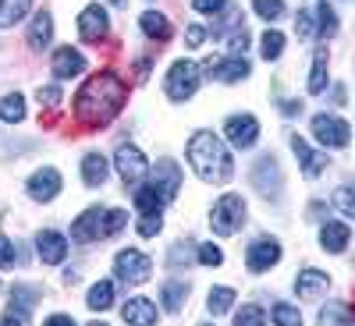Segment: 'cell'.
<instances>
[{
    "mask_svg": "<svg viewBox=\"0 0 355 326\" xmlns=\"http://www.w3.org/2000/svg\"><path fill=\"white\" fill-rule=\"evenodd\" d=\"M128 100V85L121 75H114V71H96L93 78H85V85L78 89V96H75V117H78V125L85 128H103L110 125L117 114H121Z\"/></svg>",
    "mask_w": 355,
    "mask_h": 326,
    "instance_id": "6da1fadb",
    "label": "cell"
},
{
    "mask_svg": "<svg viewBox=\"0 0 355 326\" xmlns=\"http://www.w3.org/2000/svg\"><path fill=\"white\" fill-rule=\"evenodd\" d=\"M189 163L192 170L202 177L206 185H224L227 177L234 174V163H231V153L227 145L214 135V132H196L189 138Z\"/></svg>",
    "mask_w": 355,
    "mask_h": 326,
    "instance_id": "7a4b0ae2",
    "label": "cell"
},
{
    "mask_svg": "<svg viewBox=\"0 0 355 326\" xmlns=\"http://www.w3.org/2000/svg\"><path fill=\"white\" fill-rule=\"evenodd\" d=\"M202 71H199V64L196 61H174L171 64V71H167V78H164V89H167V96L174 100V103H185V100H192L196 96V89H199V78Z\"/></svg>",
    "mask_w": 355,
    "mask_h": 326,
    "instance_id": "3957f363",
    "label": "cell"
},
{
    "mask_svg": "<svg viewBox=\"0 0 355 326\" xmlns=\"http://www.w3.org/2000/svg\"><path fill=\"white\" fill-rule=\"evenodd\" d=\"M245 224V202L242 195H220L214 213H210V227L214 234H220V238H231L234 230H239Z\"/></svg>",
    "mask_w": 355,
    "mask_h": 326,
    "instance_id": "277c9868",
    "label": "cell"
},
{
    "mask_svg": "<svg viewBox=\"0 0 355 326\" xmlns=\"http://www.w3.org/2000/svg\"><path fill=\"white\" fill-rule=\"evenodd\" d=\"M114 167H117V174H121L125 185H139L142 177L150 174V163H146L142 150H139V145H132V142H121V145H117Z\"/></svg>",
    "mask_w": 355,
    "mask_h": 326,
    "instance_id": "5b68a950",
    "label": "cell"
},
{
    "mask_svg": "<svg viewBox=\"0 0 355 326\" xmlns=\"http://www.w3.org/2000/svg\"><path fill=\"white\" fill-rule=\"evenodd\" d=\"M114 273L121 277L125 284H146L150 273H153V262L139 248H125V252H117V259H114Z\"/></svg>",
    "mask_w": 355,
    "mask_h": 326,
    "instance_id": "8992f818",
    "label": "cell"
},
{
    "mask_svg": "<svg viewBox=\"0 0 355 326\" xmlns=\"http://www.w3.org/2000/svg\"><path fill=\"white\" fill-rule=\"evenodd\" d=\"M313 135H316L320 145H327V150H345L348 138H352V128L341 121V117L316 114V117H313Z\"/></svg>",
    "mask_w": 355,
    "mask_h": 326,
    "instance_id": "52a82bcc",
    "label": "cell"
},
{
    "mask_svg": "<svg viewBox=\"0 0 355 326\" xmlns=\"http://www.w3.org/2000/svg\"><path fill=\"white\" fill-rule=\"evenodd\" d=\"M224 135H227V142L234 145V150H252L256 138H259V121L252 114H234V117H227Z\"/></svg>",
    "mask_w": 355,
    "mask_h": 326,
    "instance_id": "ba28073f",
    "label": "cell"
},
{
    "mask_svg": "<svg viewBox=\"0 0 355 326\" xmlns=\"http://www.w3.org/2000/svg\"><path fill=\"white\" fill-rule=\"evenodd\" d=\"M252 185L259 195H277L281 185H284V174H281V163L277 156H259L252 163Z\"/></svg>",
    "mask_w": 355,
    "mask_h": 326,
    "instance_id": "9c48e42d",
    "label": "cell"
},
{
    "mask_svg": "<svg viewBox=\"0 0 355 326\" xmlns=\"http://www.w3.org/2000/svg\"><path fill=\"white\" fill-rule=\"evenodd\" d=\"M150 188H153L164 202H171V199L178 195V188H182V167H178L174 160H160V163L153 167V174H150Z\"/></svg>",
    "mask_w": 355,
    "mask_h": 326,
    "instance_id": "30bf717a",
    "label": "cell"
},
{
    "mask_svg": "<svg viewBox=\"0 0 355 326\" xmlns=\"http://www.w3.org/2000/svg\"><path fill=\"white\" fill-rule=\"evenodd\" d=\"M107 28H110L107 8H100V4L82 8V15H78V36H82V43H100L107 36Z\"/></svg>",
    "mask_w": 355,
    "mask_h": 326,
    "instance_id": "8fae6325",
    "label": "cell"
},
{
    "mask_svg": "<svg viewBox=\"0 0 355 326\" xmlns=\"http://www.w3.org/2000/svg\"><path fill=\"white\" fill-rule=\"evenodd\" d=\"M103 220H107V210H100V206H93V210H85V213L71 224V238H75L78 245H85V242H96V238H107Z\"/></svg>",
    "mask_w": 355,
    "mask_h": 326,
    "instance_id": "7c38bea8",
    "label": "cell"
},
{
    "mask_svg": "<svg viewBox=\"0 0 355 326\" xmlns=\"http://www.w3.org/2000/svg\"><path fill=\"white\" fill-rule=\"evenodd\" d=\"M281 262V245L274 242V238H259V242H252L249 245V252H245V266L252 273H266L270 266H277Z\"/></svg>",
    "mask_w": 355,
    "mask_h": 326,
    "instance_id": "4fadbf2b",
    "label": "cell"
},
{
    "mask_svg": "<svg viewBox=\"0 0 355 326\" xmlns=\"http://www.w3.org/2000/svg\"><path fill=\"white\" fill-rule=\"evenodd\" d=\"M36 255L46 262V266H57L68 259V238L57 230H40L36 234Z\"/></svg>",
    "mask_w": 355,
    "mask_h": 326,
    "instance_id": "5bb4252c",
    "label": "cell"
},
{
    "mask_svg": "<svg viewBox=\"0 0 355 326\" xmlns=\"http://www.w3.org/2000/svg\"><path fill=\"white\" fill-rule=\"evenodd\" d=\"M57 192H61V170L40 167L33 177H28V195H33L36 202H50Z\"/></svg>",
    "mask_w": 355,
    "mask_h": 326,
    "instance_id": "9a60e30c",
    "label": "cell"
},
{
    "mask_svg": "<svg viewBox=\"0 0 355 326\" xmlns=\"http://www.w3.org/2000/svg\"><path fill=\"white\" fill-rule=\"evenodd\" d=\"M206 71H210L217 82H242L249 78V61L245 57H224V61H206Z\"/></svg>",
    "mask_w": 355,
    "mask_h": 326,
    "instance_id": "2e32d148",
    "label": "cell"
},
{
    "mask_svg": "<svg viewBox=\"0 0 355 326\" xmlns=\"http://www.w3.org/2000/svg\"><path fill=\"white\" fill-rule=\"evenodd\" d=\"M85 71V57L71 46H61L53 50V78H75Z\"/></svg>",
    "mask_w": 355,
    "mask_h": 326,
    "instance_id": "e0dca14e",
    "label": "cell"
},
{
    "mask_svg": "<svg viewBox=\"0 0 355 326\" xmlns=\"http://www.w3.org/2000/svg\"><path fill=\"white\" fill-rule=\"evenodd\" d=\"M291 150H295V156H299V163H302V174H306V177H320L323 170H327V163H331L323 153H313L299 135H291Z\"/></svg>",
    "mask_w": 355,
    "mask_h": 326,
    "instance_id": "ac0fdd59",
    "label": "cell"
},
{
    "mask_svg": "<svg viewBox=\"0 0 355 326\" xmlns=\"http://www.w3.org/2000/svg\"><path fill=\"white\" fill-rule=\"evenodd\" d=\"M121 316L128 326H153L157 323V305L150 298H128L121 305Z\"/></svg>",
    "mask_w": 355,
    "mask_h": 326,
    "instance_id": "d6986e66",
    "label": "cell"
},
{
    "mask_svg": "<svg viewBox=\"0 0 355 326\" xmlns=\"http://www.w3.org/2000/svg\"><path fill=\"white\" fill-rule=\"evenodd\" d=\"M348 238H352V230L345 227V224H338V220H327L320 227V245H323V252H345L348 248Z\"/></svg>",
    "mask_w": 355,
    "mask_h": 326,
    "instance_id": "ffe728a7",
    "label": "cell"
},
{
    "mask_svg": "<svg viewBox=\"0 0 355 326\" xmlns=\"http://www.w3.org/2000/svg\"><path fill=\"white\" fill-rule=\"evenodd\" d=\"M331 287V277L320 273V270H302L299 280H295V291H299V298H316Z\"/></svg>",
    "mask_w": 355,
    "mask_h": 326,
    "instance_id": "44dd1931",
    "label": "cell"
},
{
    "mask_svg": "<svg viewBox=\"0 0 355 326\" xmlns=\"http://www.w3.org/2000/svg\"><path fill=\"white\" fill-rule=\"evenodd\" d=\"M313 18H316V36L320 39H331L338 36V15L327 0H313Z\"/></svg>",
    "mask_w": 355,
    "mask_h": 326,
    "instance_id": "7402d4cb",
    "label": "cell"
},
{
    "mask_svg": "<svg viewBox=\"0 0 355 326\" xmlns=\"http://www.w3.org/2000/svg\"><path fill=\"white\" fill-rule=\"evenodd\" d=\"M50 39H53V18L46 11H40L33 18V25H28V46H33V50H46Z\"/></svg>",
    "mask_w": 355,
    "mask_h": 326,
    "instance_id": "603a6c76",
    "label": "cell"
},
{
    "mask_svg": "<svg viewBox=\"0 0 355 326\" xmlns=\"http://www.w3.org/2000/svg\"><path fill=\"white\" fill-rule=\"evenodd\" d=\"M107 174H110V163H107L100 153H89V156L82 160V181H85L89 188H100V185L107 181Z\"/></svg>",
    "mask_w": 355,
    "mask_h": 326,
    "instance_id": "cb8c5ba5",
    "label": "cell"
},
{
    "mask_svg": "<svg viewBox=\"0 0 355 326\" xmlns=\"http://www.w3.org/2000/svg\"><path fill=\"white\" fill-rule=\"evenodd\" d=\"M185 298H189V280H167V284L160 287V305H164L171 316L182 312Z\"/></svg>",
    "mask_w": 355,
    "mask_h": 326,
    "instance_id": "d4e9b609",
    "label": "cell"
},
{
    "mask_svg": "<svg viewBox=\"0 0 355 326\" xmlns=\"http://www.w3.org/2000/svg\"><path fill=\"white\" fill-rule=\"evenodd\" d=\"M139 25H142V33L150 36V39H157V43H167L171 39V21H167V15H160V11H146L142 18H139Z\"/></svg>",
    "mask_w": 355,
    "mask_h": 326,
    "instance_id": "484cf974",
    "label": "cell"
},
{
    "mask_svg": "<svg viewBox=\"0 0 355 326\" xmlns=\"http://www.w3.org/2000/svg\"><path fill=\"white\" fill-rule=\"evenodd\" d=\"M320 326H352L355 323V309L345 305V302H331V305H323L320 309Z\"/></svg>",
    "mask_w": 355,
    "mask_h": 326,
    "instance_id": "4316f807",
    "label": "cell"
},
{
    "mask_svg": "<svg viewBox=\"0 0 355 326\" xmlns=\"http://www.w3.org/2000/svg\"><path fill=\"white\" fill-rule=\"evenodd\" d=\"M85 305L93 309V312H107V309L114 305V284H110V280L93 284V287H89V298H85Z\"/></svg>",
    "mask_w": 355,
    "mask_h": 326,
    "instance_id": "83f0119b",
    "label": "cell"
},
{
    "mask_svg": "<svg viewBox=\"0 0 355 326\" xmlns=\"http://www.w3.org/2000/svg\"><path fill=\"white\" fill-rule=\"evenodd\" d=\"M327 89V50H316L313 53V71H309V93L320 96Z\"/></svg>",
    "mask_w": 355,
    "mask_h": 326,
    "instance_id": "f1b7e54d",
    "label": "cell"
},
{
    "mask_svg": "<svg viewBox=\"0 0 355 326\" xmlns=\"http://www.w3.org/2000/svg\"><path fill=\"white\" fill-rule=\"evenodd\" d=\"M0 121H8V125L25 121V96L21 93H8L0 100Z\"/></svg>",
    "mask_w": 355,
    "mask_h": 326,
    "instance_id": "f546056e",
    "label": "cell"
},
{
    "mask_svg": "<svg viewBox=\"0 0 355 326\" xmlns=\"http://www.w3.org/2000/svg\"><path fill=\"white\" fill-rule=\"evenodd\" d=\"M33 8V0H0V28H8L15 21H21Z\"/></svg>",
    "mask_w": 355,
    "mask_h": 326,
    "instance_id": "4dcf8cb0",
    "label": "cell"
},
{
    "mask_svg": "<svg viewBox=\"0 0 355 326\" xmlns=\"http://www.w3.org/2000/svg\"><path fill=\"white\" fill-rule=\"evenodd\" d=\"M36 302H40V291L36 287H25V284L11 287V309H18V316H25Z\"/></svg>",
    "mask_w": 355,
    "mask_h": 326,
    "instance_id": "1f68e13d",
    "label": "cell"
},
{
    "mask_svg": "<svg viewBox=\"0 0 355 326\" xmlns=\"http://www.w3.org/2000/svg\"><path fill=\"white\" fill-rule=\"evenodd\" d=\"M231 305H234V291H231V287H214L210 298H206V309H210L214 316L231 312Z\"/></svg>",
    "mask_w": 355,
    "mask_h": 326,
    "instance_id": "d6a6232c",
    "label": "cell"
},
{
    "mask_svg": "<svg viewBox=\"0 0 355 326\" xmlns=\"http://www.w3.org/2000/svg\"><path fill=\"white\" fill-rule=\"evenodd\" d=\"M135 206H139V213H160L167 202H164V199H160V195H157L150 185H142V188L135 192Z\"/></svg>",
    "mask_w": 355,
    "mask_h": 326,
    "instance_id": "836d02e7",
    "label": "cell"
},
{
    "mask_svg": "<svg viewBox=\"0 0 355 326\" xmlns=\"http://www.w3.org/2000/svg\"><path fill=\"white\" fill-rule=\"evenodd\" d=\"M270 319H274V326H302V312L288 302H277L270 309Z\"/></svg>",
    "mask_w": 355,
    "mask_h": 326,
    "instance_id": "e575fe53",
    "label": "cell"
},
{
    "mask_svg": "<svg viewBox=\"0 0 355 326\" xmlns=\"http://www.w3.org/2000/svg\"><path fill=\"white\" fill-rule=\"evenodd\" d=\"M259 53L266 57V61H277V57H281V50H284V36L277 33V28H266V33H263V39H259Z\"/></svg>",
    "mask_w": 355,
    "mask_h": 326,
    "instance_id": "d590c367",
    "label": "cell"
},
{
    "mask_svg": "<svg viewBox=\"0 0 355 326\" xmlns=\"http://www.w3.org/2000/svg\"><path fill=\"white\" fill-rule=\"evenodd\" d=\"M234 326H266V312L259 305H242V312L234 316Z\"/></svg>",
    "mask_w": 355,
    "mask_h": 326,
    "instance_id": "8d00e7d4",
    "label": "cell"
},
{
    "mask_svg": "<svg viewBox=\"0 0 355 326\" xmlns=\"http://www.w3.org/2000/svg\"><path fill=\"white\" fill-rule=\"evenodd\" d=\"M295 33H299L302 39H313V36H316V18H313V4L299 11V18H295Z\"/></svg>",
    "mask_w": 355,
    "mask_h": 326,
    "instance_id": "74e56055",
    "label": "cell"
},
{
    "mask_svg": "<svg viewBox=\"0 0 355 326\" xmlns=\"http://www.w3.org/2000/svg\"><path fill=\"white\" fill-rule=\"evenodd\" d=\"M334 206H338L345 217L355 220V188H352V185H341V188L334 192Z\"/></svg>",
    "mask_w": 355,
    "mask_h": 326,
    "instance_id": "f35d334b",
    "label": "cell"
},
{
    "mask_svg": "<svg viewBox=\"0 0 355 326\" xmlns=\"http://www.w3.org/2000/svg\"><path fill=\"white\" fill-rule=\"evenodd\" d=\"M160 227H164V217L160 213H142L139 217V234H142V238H157Z\"/></svg>",
    "mask_w": 355,
    "mask_h": 326,
    "instance_id": "ab89813d",
    "label": "cell"
},
{
    "mask_svg": "<svg viewBox=\"0 0 355 326\" xmlns=\"http://www.w3.org/2000/svg\"><path fill=\"white\" fill-rule=\"evenodd\" d=\"M252 8H256V15H259V18L274 21V18L284 11V0H252Z\"/></svg>",
    "mask_w": 355,
    "mask_h": 326,
    "instance_id": "60d3db41",
    "label": "cell"
},
{
    "mask_svg": "<svg viewBox=\"0 0 355 326\" xmlns=\"http://www.w3.org/2000/svg\"><path fill=\"white\" fill-rule=\"evenodd\" d=\"M196 259H199L202 266H220V262H224V252H220V248H217L214 242H206V245H199Z\"/></svg>",
    "mask_w": 355,
    "mask_h": 326,
    "instance_id": "b9f144b4",
    "label": "cell"
},
{
    "mask_svg": "<svg viewBox=\"0 0 355 326\" xmlns=\"http://www.w3.org/2000/svg\"><path fill=\"white\" fill-rule=\"evenodd\" d=\"M167 262L174 266V270H178V266H189V262H192V245H189V242H185V245L178 242V245L167 252Z\"/></svg>",
    "mask_w": 355,
    "mask_h": 326,
    "instance_id": "7bdbcfd3",
    "label": "cell"
},
{
    "mask_svg": "<svg viewBox=\"0 0 355 326\" xmlns=\"http://www.w3.org/2000/svg\"><path fill=\"white\" fill-rule=\"evenodd\" d=\"M125 224H128V213H125V210H107V220H103L107 238H110V234H117V230H121Z\"/></svg>",
    "mask_w": 355,
    "mask_h": 326,
    "instance_id": "ee69618b",
    "label": "cell"
},
{
    "mask_svg": "<svg viewBox=\"0 0 355 326\" xmlns=\"http://www.w3.org/2000/svg\"><path fill=\"white\" fill-rule=\"evenodd\" d=\"M245 46H249V33L239 25V28H234V33L227 36V50H231L234 57H242V50H245Z\"/></svg>",
    "mask_w": 355,
    "mask_h": 326,
    "instance_id": "f6af8a7d",
    "label": "cell"
},
{
    "mask_svg": "<svg viewBox=\"0 0 355 326\" xmlns=\"http://www.w3.org/2000/svg\"><path fill=\"white\" fill-rule=\"evenodd\" d=\"M36 100L43 107H57V103H61V89H57V85H40L36 89Z\"/></svg>",
    "mask_w": 355,
    "mask_h": 326,
    "instance_id": "bcb514c9",
    "label": "cell"
},
{
    "mask_svg": "<svg viewBox=\"0 0 355 326\" xmlns=\"http://www.w3.org/2000/svg\"><path fill=\"white\" fill-rule=\"evenodd\" d=\"M192 8H196L199 15H217V11L227 8V0H192Z\"/></svg>",
    "mask_w": 355,
    "mask_h": 326,
    "instance_id": "7dc6e473",
    "label": "cell"
},
{
    "mask_svg": "<svg viewBox=\"0 0 355 326\" xmlns=\"http://www.w3.org/2000/svg\"><path fill=\"white\" fill-rule=\"evenodd\" d=\"M15 245L8 242V238H0V266H4V270H8V266H15Z\"/></svg>",
    "mask_w": 355,
    "mask_h": 326,
    "instance_id": "c3c4849f",
    "label": "cell"
},
{
    "mask_svg": "<svg viewBox=\"0 0 355 326\" xmlns=\"http://www.w3.org/2000/svg\"><path fill=\"white\" fill-rule=\"evenodd\" d=\"M185 39H189V46H199V43L206 39V28H202V25H192L189 33H185Z\"/></svg>",
    "mask_w": 355,
    "mask_h": 326,
    "instance_id": "681fc988",
    "label": "cell"
},
{
    "mask_svg": "<svg viewBox=\"0 0 355 326\" xmlns=\"http://www.w3.org/2000/svg\"><path fill=\"white\" fill-rule=\"evenodd\" d=\"M281 114H284V117L302 114V103H299V100H281Z\"/></svg>",
    "mask_w": 355,
    "mask_h": 326,
    "instance_id": "f907efd6",
    "label": "cell"
},
{
    "mask_svg": "<svg viewBox=\"0 0 355 326\" xmlns=\"http://www.w3.org/2000/svg\"><path fill=\"white\" fill-rule=\"evenodd\" d=\"M43 326H75V319L71 316H61V312H57V316H50Z\"/></svg>",
    "mask_w": 355,
    "mask_h": 326,
    "instance_id": "816d5d0a",
    "label": "cell"
},
{
    "mask_svg": "<svg viewBox=\"0 0 355 326\" xmlns=\"http://www.w3.org/2000/svg\"><path fill=\"white\" fill-rule=\"evenodd\" d=\"M0 326H25V319H21V316H15V309H11L4 319H0Z\"/></svg>",
    "mask_w": 355,
    "mask_h": 326,
    "instance_id": "f5cc1de1",
    "label": "cell"
},
{
    "mask_svg": "<svg viewBox=\"0 0 355 326\" xmlns=\"http://www.w3.org/2000/svg\"><path fill=\"white\" fill-rule=\"evenodd\" d=\"M89 326H107V323H89Z\"/></svg>",
    "mask_w": 355,
    "mask_h": 326,
    "instance_id": "db71d44e",
    "label": "cell"
},
{
    "mask_svg": "<svg viewBox=\"0 0 355 326\" xmlns=\"http://www.w3.org/2000/svg\"><path fill=\"white\" fill-rule=\"evenodd\" d=\"M110 4H125V0H110Z\"/></svg>",
    "mask_w": 355,
    "mask_h": 326,
    "instance_id": "11a10c76",
    "label": "cell"
},
{
    "mask_svg": "<svg viewBox=\"0 0 355 326\" xmlns=\"http://www.w3.org/2000/svg\"><path fill=\"white\" fill-rule=\"evenodd\" d=\"M199 326H210V323H199Z\"/></svg>",
    "mask_w": 355,
    "mask_h": 326,
    "instance_id": "9f6ffc18",
    "label": "cell"
}]
</instances>
